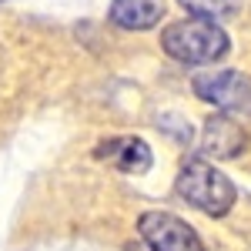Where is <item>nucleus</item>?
Instances as JSON below:
<instances>
[{"instance_id":"nucleus-6","label":"nucleus","mask_w":251,"mask_h":251,"mask_svg":"<svg viewBox=\"0 0 251 251\" xmlns=\"http://www.w3.org/2000/svg\"><path fill=\"white\" fill-rule=\"evenodd\" d=\"M248 137L241 131V124L231 121L228 114H214L204 124V134H201V151L211 157H234L245 151Z\"/></svg>"},{"instance_id":"nucleus-9","label":"nucleus","mask_w":251,"mask_h":251,"mask_svg":"<svg viewBox=\"0 0 251 251\" xmlns=\"http://www.w3.org/2000/svg\"><path fill=\"white\" fill-rule=\"evenodd\" d=\"M0 3H3V0H0Z\"/></svg>"},{"instance_id":"nucleus-5","label":"nucleus","mask_w":251,"mask_h":251,"mask_svg":"<svg viewBox=\"0 0 251 251\" xmlns=\"http://www.w3.org/2000/svg\"><path fill=\"white\" fill-rule=\"evenodd\" d=\"M94 154L100 161H107V164H114L117 171H124V174H144L151 168V148L141 137H111Z\"/></svg>"},{"instance_id":"nucleus-3","label":"nucleus","mask_w":251,"mask_h":251,"mask_svg":"<svg viewBox=\"0 0 251 251\" xmlns=\"http://www.w3.org/2000/svg\"><path fill=\"white\" fill-rule=\"evenodd\" d=\"M141 238L151 245V251H208L188 221L168 211H148L137 221Z\"/></svg>"},{"instance_id":"nucleus-2","label":"nucleus","mask_w":251,"mask_h":251,"mask_svg":"<svg viewBox=\"0 0 251 251\" xmlns=\"http://www.w3.org/2000/svg\"><path fill=\"white\" fill-rule=\"evenodd\" d=\"M177 194L194 204L198 211L211 214V218H221V214L231 211L234 198V184L225 177V174L211 168L208 161H201V157H191V161H184V168L177 174Z\"/></svg>"},{"instance_id":"nucleus-1","label":"nucleus","mask_w":251,"mask_h":251,"mask_svg":"<svg viewBox=\"0 0 251 251\" xmlns=\"http://www.w3.org/2000/svg\"><path fill=\"white\" fill-rule=\"evenodd\" d=\"M161 47L181 64H211V60L228 54V34L214 20L191 17L164 27Z\"/></svg>"},{"instance_id":"nucleus-8","label":"nucleus","mask_w":251,"mask_h":251,"mask_svg":"<svg viewBox=\"0 0 251 251\" xmlns=\"http://www.w3.org/2000/svg\"><path fill=\"white\" fill-rule=\"evenodd\" d=\"M184 10H191L194 17L201 20H221V17H231L238 14L241 0H177Z\"/></svg>"},{"instance_id":"nucleus-4","label":"nucleus","mask_w":251,"mask_h":251,"mask_svg":"<svg viewBox=\"0 0 251 251\" xmlns=\"http://www.w3.org/2000/svg\"><path fill=\"white\" fill-rule=\"evenodd\" d=\"M194 94L228 114L251 117V84L238 71H211L194 77Z\"/></svg>"},{"instance_id":"nucleus-7","label":"nucleus","mask_w":251,"mask_h":251,"mask_svg":"<svg viewBox=\"0 0 251 251\" xmlns=\"http://www.w3.org/2000/svg\"><path fill=\"white\" fill-rule=\"evenodd\" d=\"M164 17V0H114L111 20L124 30H148Z\"/></svg>"}]
</instances>
